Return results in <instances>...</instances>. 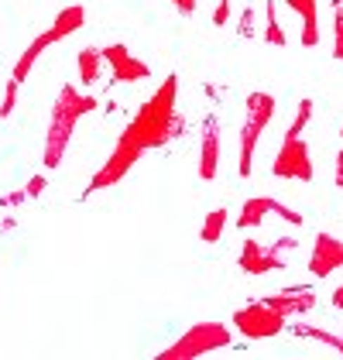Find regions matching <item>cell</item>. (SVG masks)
<instances>
[{
    "label": "cell",
    "mask_w": 343,
    "mask_h": 360,
    "mask_svg": "<svg viewBox=\"0 0 343 360\" xmlns=\"http://www.w3.org/2000/svg\"><path fill=\"white\" fill-rule=\"evenodd\" d=\"M175 103H179V79L169 76L165 83L151 93V100L134 113V120L124 127V134L117 138V148L110 151L107 165L93 175V182H89L86 195L117 186V182L134 168L138 158H144V155L155 151V148H165V144L182 131V120H179Z\"/></svg>",
    "instance_id": "obj_1"
},
{
    "label": "cell",
    "mask_w": 343,
    "mask_h": 360,
    "mask_svg": "<svg viewBox=\"0 0 343 360\" xmlns=\"http://www.w3.org/2000/svg\"><path fill=\"white\" fill-rule=\"evenodd\" d=\"M100 107L96 96H83L72 83H65L58 89L56 107H52V124H48V138H45V168H58L65 158L69 138L76 131V124L83 120L86 113H93Z\"/></svg>",
    "instance_id": "obj_2"
},
{
    "label": "cell",
    "mask_w": 343,
    "mask_h": 360,
    "mask_svg": "<svg viewBox=\"0 0 343 360\" xmlns=\"http://www.w3.org/2000/svg\"><path fill=\"white\" fill-rule=\"evenodd\" d=\"M275 110H278V103H275L271 93L257 89V93L247 96V117H244V127H240V155H237V172H240V179H251L257 141L264 134V127L275 120Z\"/></svg>",
    "instance_id": "obj_3"
},
{
    "label": "cell",
    "mask_w": 343,
    "mask_h": 360,
    "mask_svg": "<svg viewBox=\"0 0 343 360\" xmlns=\"http://www.w3.org/2000/svg\"><path fill=\"white\" fill-rule=\"evenodd\" d=\"M233 343V333L224 323H196L193 330H186L172 347H165L158 360H196L216 350H227Z\"/></svg>",
    "instance_id": "obj_4"
},
{
    "label": "cell",
    "mask_w": 343,
    "mask_h": 360,
    "mask_svg": "<svg viewBox=\"0 0 343 360\" xmlns=\"http://www.w3.org/2000/svg\"><path fill=\"white\" fill-rule=\"evenodd\" d=\"M83 25H86V7L83 4H72V7H65L62 14H56V25H52L48 31H41L28 49H25V56L18 58V65H14V79H18V83H25V79H28V72L34 69V62H38V56H41L48 45L62 41L65 34L79 31Z\"/></svg>",
    "instance_id": "obj_5"
},
{
    "label": "cell",
    "mask_w": 343,
    "mask_h": 360,
    "mask_svg": "<svg viewBox=\"0 0 343 360\" xmlns=\"http://www.w3.org/2000/svg\"><path fill=\"white\" fill-rule=\"evenodd\" d=\"M233 330L240 336H247V340H275L278 333L288 330V316L271 309L264 299H257V302L240 305L233 312Z\"/></svg>",
    "instance_id": "obj_6"
},
{
    "label": "cell",
    "mask_w": 343,
    "mask_h": 360,
    "mask_svg": "<svg viewBox=\"0 0 343 360\" xmlns=\"http://www.w3.org/2000/svg\"><path fill=\"white\" fill-rule=\"evenodd\" d=\"M271 175L275 179H295V182H313L316 179V165L309 158V144L302 134H285L275 162H271Z\"/></svg>",
    "instance_id": "obj_7"
},
{
    "label": "cell",
    "mask_w": 343,
    "mask_h": 360,
    "mask_svg": "<svg viewBox=\"0 0 343 360\" xmlns=\"http://www.w3.org/2000/svg\"><path fill=\"white\" fill-rule=\"evenodd\" d=\"M295 248L292 237H282L278 244H261V240H244L240 248V271L244 275H268V271H282L285 268V250Z\"/></svg>",
    "instance_id": "obj_8"
},
{
    "label": "cell",
    "mask_w": 343,
    "mask_h": 360,
    "mask_svg": "<svg viewBox=\"0 0 343 360\" xmlns=\"http://www.w3.org/2000/svg\"><path fill=\"white\" fill-rule=\"evenodd\" d=\"M282 217L285 223L292 226H302V213H295V210H288L285 202H278L275 195H254V199H247L244 206H240V213H237V230H257L264 217Z\"/></svg>",
    "instance_id": "obj_9"
},
{
    "label": "cell",
    "mask_w": 343,
    "mask_h": 360,
    "mask_svg": "<svg viewBox=\"0 0 343 360\" xmlns=\"http://www.w3.org/2000/svg\"><path fill=\"white\" fill-rule=\"evenodd\" d=\"M103 62L110 65V79H114V83H141V79L151 76V65H148L144 58L131 56V49L120 45V41L103 49Z\"/></svg>",
    "instance_id": "obj_10"
},
{
    "label": "cell",
    "mask_w": 343,
    "mask_h": 360,
    "mask_svg": "<svg viewBox=\"0 0 343 360\" xmlns=\"http://www.w3.org/2000/svg\"><path fill=\"white\" fill-rule=\"evenodd\" d=\"M340 268H343V240L330 237V233H316L313 254H309V275L330 278Z\"/></svg>",
    "instance_id": "obj_11"
},
{
    "label": "cell",
    "mask_w": 343,
    "mask_h": 360,
    "mask_svg": "<svg viewBox=\"0 0 343 360\" xmlns=\"http://www.w3.org/2000/svg\"><path fill=\"white\" fill-rule=\"evenodd\" d=\"M264 302L292 319V316H306V312H313L316 309V292L313 288H306V285H288V288H282L278 295H268Z\"/></svg>",
    "instance_id": "obj_12"
},
{
    "label": "cell",
    "mask_w": 343,
    "mask_h": 360,
    "mask_svg": "<svg viewBox=\"0 0 343 360\" xmlns=\"http://www.w3.org/2000/svg\"><path fill=\"white\" fill-rule=\"evenodd\" d=\"M216 172H220V124H216V120H206V127H202L200 179L202 182H213Z\"/></svg>",
    "instance_id": "obj_13"
},
{
    "label": "cell",
    "mask_w": 343,
    "mask_h": 360,
    "mask_svg": "<svg viewBox=\"0 0 343 360\" xmlns=\"http://www.w3.org/2000/svg\"><path fill=\"white\" fill-rule=\"evenodd\" d=\"M285 4L302 18V45L316 49L319 45V0H285Z\"/></svg>",
    "instance_id": "obj_14"
},
{
    "label": "cell",
    "mask_w": 343,
    "mask_h": 360,
    "mask_svg": "<svg viewBox=\"0 0 343 360\" xmlns=\"http://www.w3.org/2000/svg\"><path fill=\"white\" fill-rule=\"evenodd\" d=\"M227 206H216V210H209L206 213V220H202L200 226V240L202 244H220V237H224V230H227Z\"/></svg>",
    "instance_id": "obj_15"
},
{
    "label": "cell",
    "mask_w": 343,
    "mask_h": 360,
    "mask_svg": "<svg viewBox=\"0 0 343 360\" xmlns=\"http://www.w3.org/2000/svg\"><path fill=\"white\" fill-rule=\"evenodd\" d=\"M76 62H79V79H83V86L100 83V72H103V49H83Z\"/></svg>",
    "instance_id": "obj_16"
},
{
    "label": "cell",
    "mask_w": 343,
    "mask_h": 360,
    "mask_svg": "<svg viewBox=\"0 0 343 360\" xmlns=\"http://www.w3.org/2000/svg\"><path fill=\"white\" fill-rule=\"evenodd\" d=\"M264 41L282 49L285 45V31L278 25V4L275 0H264Z\"/></svg>",
    "instance_id": "obj_17"
},
{
    "label": "cell",
    "mask_w": 343,
    "mask_h": 360,
    "mask_svg": "<svg viewBox=\"0 0 343 360\" xmlns=\"http://www.w3.org/2000/svg\"><path fill=\"white\" fill-rule=\"evenodd\" d=\"M292 333H295V336H309V340H319V343H326L330 350H337V354L343 357V336H333V333L316 330V326H306V323H295V326H292Z\"/></svg>",
    "instance_id": "obj_18"
},
{
    "label": "cell",
    "mask_w": 343,
    "mask_h": 360,
    "mask_svg": "<svg viewBox=\"0 0 343 360\" xmlns=\"http://www.w3.org/2000/svg\"><path fill=\"white\" fill-rule=\"evenodd\" d=\"M313 110H316V103L309 100V96H302V103L295 107V117H292V124H288L285 134H292V138H295V134H302V131L309 127V120H313Z\"/></svg>",
    "instance_id": "obj_19"
},
{
    "label": "cell",
    "mask_w": 343,
    "mask_h": 360,
    "mask_svg": "<svg viewBox=\"0 0 343 360\" xmlns=\"http://www.w3.org/2000/svg\"><path fill=\"white\" fill-rule=\"evenodd\" d=\"M18 79L11 76V83H7V89H4V103H0V117H11L14 113V103H18Z\"/></svg>",
    "instance_id": "obj_20"
},
{
    "label": "cell",
    "mask_w": 343,
    "mask_h": 360,
    "mask_svg": "<svg viewBox=\"0 0 343 360\" xmlns=\"http://www.w3.org/2000/svg\"><path fill=\"white\" fill-rule=\"evenodd\" d=\"M333 58L343 62V11L337 7V18H333Z\"/></svg>",
    "instance_id": "obj_21"
},
{
    "label": "cell",
    "mask_w": 343,
    "mask_h": 360,
    "mask_svg": "<svg viewBox=\"0 0 343 360\" xmlns=\"http://www.w3.org/2000/svg\"><path fill=\"white\" fill-rule=\"evenodd\" d=\"M237 31H240L244 38H251V34H254V11H251V4L240 11V25H237Z\"/></svg>",
    "instance_id": "obj_22"
},
{
    "label": "cell",
    "mask_w": 343,
    "mask_h": 360,
    "mask_svg": "<svg viewBox=\"0 0 343 360\" xmlns=\"http://www.w3.org/2000/svg\"><path fill=\"white\" fill-rule=\"evenodd\" d=\"M45 186H48V179H45V175H31V182L25 186V193H28V199H38V195L45 193Z\"/></svg>",
    "instance_id": "obj_23"
},
{
    "label": "cell",
    "mask_w": 343,
    "mask_h": 360,
    "mask_svg": "<svg viewBox=\"0 0 343 360\" xmlns=\"http://www.w3.org/2000/svg\"><path fill=\"white\" fill-rule=\"evenodd\" d=\"M21 202H28V193L25 189H18V193H7L0 199V206H21Z\"/></svg>",
    "instance_id": "obj_24"
},
{
    "label": "cell",
    "mask_w": 343,
    "mask_h": 360,
    "mask_svg": "<svg viewBox=\"0 0 343 360\" xmlns=\"http://www.w3.org/2000/svg\"><path fill=\"white\" fill-rule=\"evenodd\" d=\"M333 182H337V189H343V148L337 151V175H333Z\"/></svg>",
    "instance_id": "obj_25"
},
{
    "label": "cell",
    "mask_w": 343,
    "mask_h": 360,
    "mask_svg": "<svg viewBox=\"0 0 343 360\" xmlns=\"http://www.w3.org/2000/svg\"><path fill=\"white\" fill-rule=\"evenodd\" d=\"M330 302H333V309H343V285L333 292V299H330Z\"/></svg>",
    "instance_id": "obj_26"
},
{
    "label": "cell",
    "mask_w": 343,
    "mask_h": 360,
    "mask_svg": "<svg viewBox=\"0 0 343 360\" xmlns=\"http://www.w3.org/2000/svg\"><path fill=\"white\" fill-rule=\"evenodd\" d=\"M340 138H343V127H340Z\"/></svg>",
    "instance_id": "obj_27"
}]
</instances>
